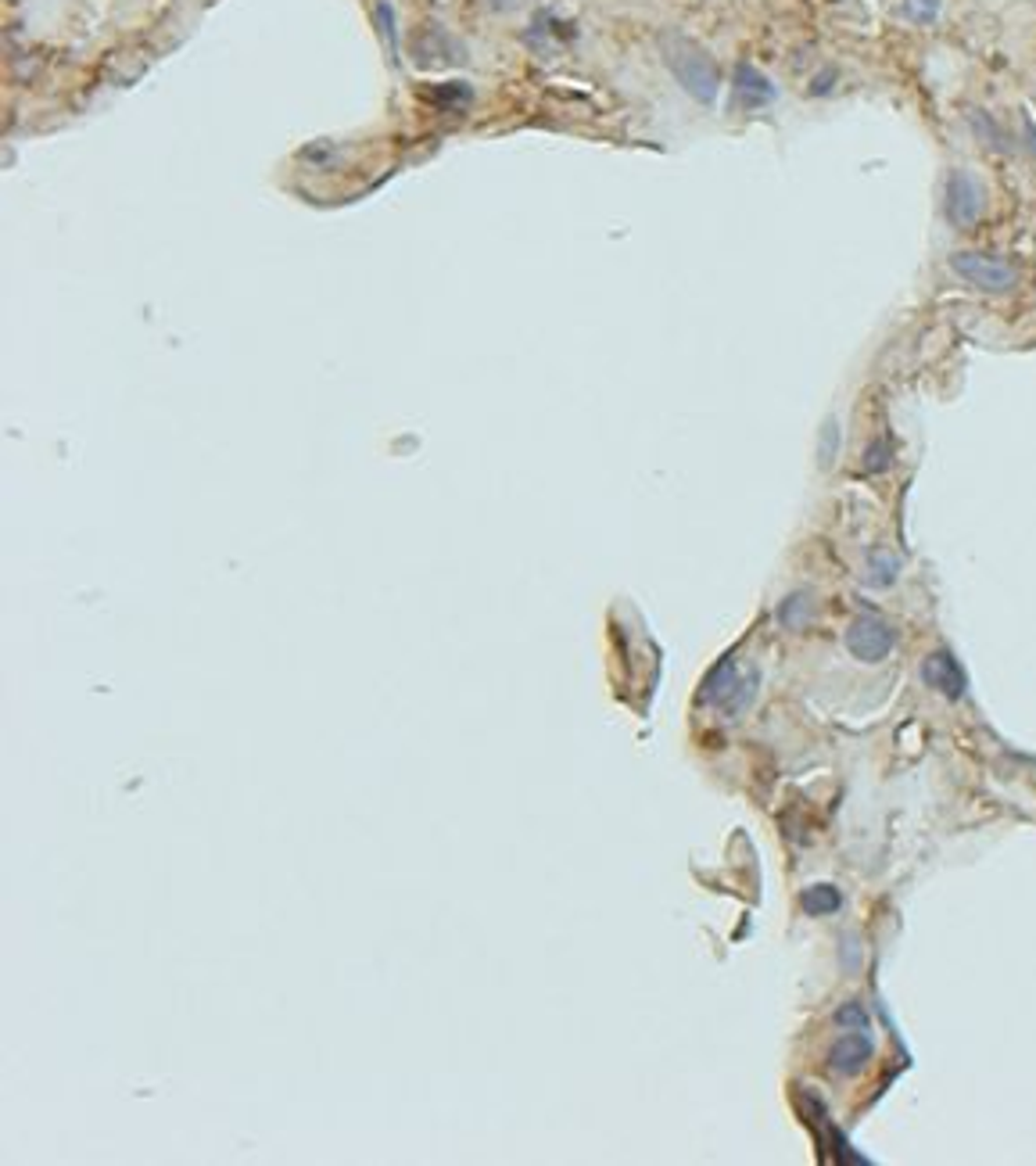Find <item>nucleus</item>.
Here are the masks:
<instances>
[{"mask_svg":"<svg viewBox=\"0 0 1036 1166\" xmlns=\"http://www.w3.org/2000/svg\"><path fill=\"white\" fill-rule=\"evenodd\" d=\"M889 460H893V449H889V438H876V442L868 445L865 449V471L868 474H879V471H885V467H889Z\"/></svg>","mask_w":1036,"mask_h":1166,"instance_id":"obj_12","label":"nucleus"},{"mask_svg":"<svg viewBox=\"0 0 1036 1166\" xmlns=\"http://www.w3.org/2000/svg\"><path fill=\"white\" fill-rule=\"evenodd\" d=\"M754 693H757V678H750V682H743V686L735 689V693H732V700H728V704H725V711H728V715H743V711H746V704H750V700H754Z\"/></svg>","mask_w":1036,"mask_h":1166,"instance_id":"obj_17","label":"nucleus"},{"mask_svg":"<svg viewBox=\"0 0 1036 1166\" xmlns=\"http://www.w3.org/2000/svg\"><path fill=\"white\" fill-rule=\"evenodd\" d=\"M839 442H843V434H839V423L829 416V420H825V427H821V452H818L821 467H829V463L836 460Z\"/></svg>","mask_w":1036,"mask_h":1166,"instance_id":"obj_14","label":"nucleus"},{"mask_svg":"<svg viewBox=\"0 0 1036 1166\" xmlns=\"http://www.w3.org/2000/svg\"><path fill=\"white\" fill-rule=\"evenodd\" d=\"M836 1026H843V1030H868V1012L858 1001H850V1005H843L836 1012Z\"/></svg>","mask_w":1036,"mask_h":1166,"instance_id":"obj_16","label":"nucleus"},{"mask_svg":"<svg viewBox=\"0 0 1036 1166\" xmlns=\"http://www.w3.org/2000/svg\"><path fill=\"white\" fill-rule=\"evenodd\" d=\"M660 55H664L671 75L678 79L681 90L692 101L699 104L717 101V94H721V68H717V61L699 48L696 40L681 37V33H664L660 37Z\"/></svg>","mask_w":1036,"mask_h":1166,"instance_id":"obj_1","label":"nucleus"},{"mask_svg":"<svg viewBox=\"0 0 1036 1166\" xmlns=\"http://www.w3.org/2000/svg\"><path fill=\"white\" fill-rule=\"evenodd\" d=\"M922 682L936 693H943L947 700H961L965 689H969V678L961 671V664L954 660V653L947 649H936L922 660Z\"/></svg>","mask_w":1036,"mask_h":1166,"instance_id":"obj_5","label":"nucleus"},{"mask_svg":"<svg viewBox=\"0 0 1036 1166\" xmlns=\"http://www.w3.org/2000/svg\"><path fill=\"white\" fill-rule=\"evenodd\" d=\"M896 574H900V556L889 553V549H876V553H868V582L879 585V589H885V585L896 582Z\"/></svg>","mask_w":1036,"mask_h":1166,"instance_id":"obj_9","label":"nucleus"},{"mask_svg":"<svg viewBox=\"0 0 1036 1166\" xmlns=\"http://www.w3.org/2000/svg\"><path fill=\"white\" fill-rule=\"evenodd\" d=\"M739 686H743V682H739V675H735V660L725 657V660H717L714 671L703 678V693H699V700H703V704H721V707H725Z\"/></svg>","mask_w":1036,"mask_h":1166,"instance_id":"obj_8","label":"nucleus"},{"mask_svg":"<svg viewBox=\"0 0 1036 1166\" xmlns=\"http://www.w3.org/2000/svg\"><path fill=\"white\" fill-rule=\"evenodd\" d=\"M732 94H735V104H743V108L757 112V108H768V104H775L778 90H775V83L761 72V68L746 65V61H743V65L735 68Z\"/></svg>","mask_w":1036,"mask_h":1166,"instance_id":"obj_6","label":"nucleus"},{"mask_svg":"<svg viewBox=\"0 0 1036 1166\" xmlns=\"http://www.w3.org/2000/svg\"><path fill=\"white\" fill-rule=\"evenodd\" d=\"M896 646V632L889 621H882L879 614H861L854 625L847 629V649L865 664H879L893 653Z\"/></svg>","mask_w":1036,"mask_h":1166,"instance_id":"obj_4","label":"nucleus"},{"mask_svg":"<svg viewBox=\"0 0 1036 1166\" xmlns=\"http://www.w3.org/2000/svg\"><path fill=\"white\" fill-rule=\"evenodd\" d=\"M872 1037L861 1034V1030H854V1034L839 1037L836 1044H832L829 1052V1070L839 1073V1077H854V1073H861L868 1066V1059H872Z\"/></svg>","mask_w":1036,"mask_h":1166,"instance_id":"obj_7","label":"nucleus"},{"mask_svg":"<svg viewBox=\"0 0 1036 1166\" xmlns=\"http://www.w3.org/2000/svg\"><path fill=\"white\" fill-rule=\"evenodd\" d=\"M940 4L943 0H904V15L918 26H929L940 19Z\"/></svg>","mask_w":1036,"mask_h":1166,"instance_id":"obj_13","label":"nucleus"},{"mask_svg":"<svg viewBox=\"0 0 1036 1166\" xmlns=\"http://www.w3.org/2000/svg\"><path fill=\"white\" fill-rule=\"evenodd\" d=\"M951 270L965 284H972V288H980V292H989V294L1011 292V288H1015V281H1018L1015 266L1004 263V259H997V255H983V252H958V255H951Z\"/></svg>","mask_w":1036,"mask_h":1166,"instance_id":"obj_2","label":"nucleus"},{"mask_svg":"<svg viewBox=\"0 0 1036 1166\" xmlns=\"http://www.w3.org/2000/svg\"><path fill=\"white\" fill-rule=\"evenodd\" d=\"M832 83H836V72H832V68H825V72H821L818 79L810 83V94H825V90H829Z\"/></svg>","mask_w":1036,"mask_h":1166,"instance_id":"obj_18","label":"nucleus"},{"mask_svg":"<svg viewBox=\"0 0 1036 1166\" xmlns=\"http://www.w3.org/2000/svg\"><path fill=\"white\" fill-rule=\"evenodd\" d=\"M839 904H843V893L829 883L810 886V890L803 893V908H807L810 915H832V912H839Z\"/></svg>","mask_w":1036,"mask_h":1166,"instance_id":"obj_10","label":"nucleus"},{"mask_svg":"<svg viewBox=\"0 0 1036 1166\" xmlns=\"http://www.w3.org/2000/svg\"><path fill=\"white\" fill-rule=\"evenodd\" d=\"M377 22H380V29H384L387 51H391V58H395L398 55V29H395V11H391L387 0H380L377 4Z\"/></svg>","mask_w":1036,"mask_h":1166,"instance_id":"obj_15","label":"nucleus"},{"mask_svg":"<svg viewBox=\"0 0 1036 1166\" xmlns=\"http://www.w3.org/2000/svg\"><path fill=\"white\" fill-rule=\"evenodd\" d=\"M810 614V596L807 593H792L789 600L778 607V621H782L785 629H800L803 621H807Z\"/></svg>","mask_w":1036,"mask_h":1166,"instance_id":"obj_11","label":"nucleus"},{"mask_svg":"<svg viewBox=\"0 0 1036 1166\" xmlns=\"http://www.w3.org/2000/svg\"><path fill=\"white\" fill-rule=\"evenodd\" d=\"M983 208H986V190H983L980 176H972L969 170H954L947 176V194H943V212L954 230H972L980 223Z\"/></svg>","mask_w":1036,"mask_h":1166,"instance_id":"obj_3","label":"nucleus"}]
</instances>
